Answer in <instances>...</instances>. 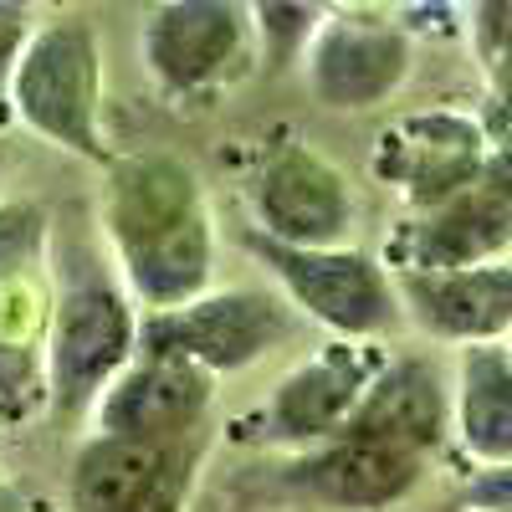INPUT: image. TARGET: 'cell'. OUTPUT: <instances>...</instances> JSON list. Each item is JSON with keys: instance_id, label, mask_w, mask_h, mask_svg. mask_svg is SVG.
<instances>
[{"instance_id": "cell-2", "label": "cell", "mask_w": 512, "mask_h": 512, "mask_svg": "<svg viewBox=\"0 0 512 512\" xmlns=\"http://www.w3.org/2000/svg\"><path fill=\"white\" fill-rule=\"evenodd\" d=\"M16 108L77 154H98V41L88 21L47 26L16 67Z\"/></svg>"}, {"instance_id": "cell-7", "label": "cell", "mask_w": 512, "mask_h": 512, "mask_svg": "<svg viewBox=\"0 0 512 512\" xmlns=\"http://www.w3.org/2000/svg\"><path fill=\"white\" fill-rule=\"evenodd\" d=\"M262 221L277 236V246H303V251H328L349 231V185L333 164H323L313 149H282L256 190Z\"/></svg>"}, {"instance_id": "cell-15", "label": "cell", "mask_w": 512, "mask_h": 512, "mask_svg": "<svg viewBox=\"0 0 512 512\" xmlns=\"http://www.w3.org/2000/svg\"><path fill=\"white\" fill-rule=\"evenodd\" d=\"M164 466H169V446L103 436L98 446L77 456V472H72L77 512H149L164 492Z\"/></svg>"}, {"instance_id": "cell-20", "label": "cell", "mask_w": 512, "mask_h": 512, "mask_svg": "<svg viewBox=\"0 0 512 512\" xmlns=\"http://www.w3.org/2000/svg\"><path fill=\"white\" fill-rule=\"evenodd\" d=\"M21 6H0V72H6L11 52H16V41H21Z\"/></svg>"}, {"instance_id": "cell-19", "label": "cell", "mask_w": 512, "mask_h": 512, "mask_svg": "<svg viewBox=\"0 0 512 512\" xmlns=\"http://www.w3.org/2000/svg\"><path fill=\"white\" fill-rule=\"evenodd\" d=\"M41 246V216L31 205H6L0 210V272L26 267Z\"/></svg>"}, {"instance_id": "cell-9", "label": "cell", "mask_w": 512, "mask_h": 512, "mask_svg": "<svg viewBox=\"0 0 512 512\" xmlns=\"http://www.w3.org/2000/svg\"><path fill=\"white\" fill-rule=\"evenodd\" d=\"M446 431V395L431 364L420 359H400L384 374H374V384L364 390V400L354 405L349 425L338 436H359V441H379V446H400L425 456Z\"/></svg>"}, {"instance_id": "cell-1", "label": "cell", "mask_w": 512, "mask_h": 512, "mask_svg": "<svg viewBox=\"0 0 512 512\" xmlns=\"http://www.w3.org/2000/svg\"><path fill=\"white\" fill-rule=\"evenodd\" d=\"M108 226L134 287L154 308H185L210 277L205 205L180 159H134L113 175Z\"/></svg>"}, {"instance_id": "cell-8", "label": "cell", "mask_w": 512, "mask_h": 512, "mask_svg": "<svg viewBox=\"0 0 512 512\" xmlns=\"http://www.w3.org/2000/svg\"><path fill=\"white\" fill-rule=\"evenodd\" d=\"M128 338L134 323L118 292L82 287L67 297L52 333V390L62 410H82L103 390V379L128 359Z\"/></svg>"}, {"instance_id": "cell-4", "label": "cell", "mask_w": 512, "mask_h": 512, "mask_svg": "<svg viewBox=\"0 0 512 512\" xmlns=\"http://www.w3.org/2000/svg\"><path fill=\"white\" fill-rule=\"evenodd\" d=\"M374 169L415 205H446L487 169V139L461 113H415L379 139Z\"/></svg>"}, {"instance_id": "cell-17", "label": "cell", "mask_w": 512, "mask_h": 512, "mask_svg": "<svg viewBox=\"0 0 512 512\" xmlns=\"http://www.w3.org/2000/svg\"><path fill=\"white\" fill-rule=\"evenodd\" d=\"M461 441L492 466H512V354L497 344L461 359Z\"/></svg>"}, {"instance_id": "cell-13", "label": "cell", "mask_w": 512, "mask_h": 512, "mask_svg": "<svg viewBox=\"0 0 512 512\" xmlns=\"http://www.w3.org/2000/svg\"><path fill=\"white\" fill-rule=\"evenodd\" d=\"M241 47V11L221 0H180L149 21L144 52L169 88H200Z\"/></svg>"}, {"instance_id": "cell-21", "label": "cell", "mask_w": 512, "mask_h": 512, "mask_svg": "<svg viewBox=\"0 0 512 512\" xmlns=\"http://www.w3.org/2000/svg\"><path fill=\"white\" fill-rule=\"evenodd\" d=\"M497 123L512 128V52L502 57V77H497Z\"/></svg>"}, {"instance_id": "cell-6", "label": "cell", "mask_w": 512, "mask_h": 512, "mask_svg": "<svg viewBox=\"0 0 512 512\" xmlns=\"http://www.w3.org/2000/svg\"><path fill=\"white\" fill-rule=\"evenodd\" d=\"M512 241V180L487 159V169L436 205L415 231H410V262L405 272H461V267H487Z\"/></svg>"}, {"instance_id": "cell-14", "label": "cell", "mask_w": 512, "mask_h": 512, "mask_svg": "<svg viewBox=\"0 0 512 512\" xmlns=\"http://www.w3.org/2000/svg\"><path fill=\"white\" fill-rule=\"evenodd\" d=\"M420 477V456L359 436H338L323 456L303 466V482L333 507H390Z\"/></svg>"}, {"instance_id": "cell-3", "label": "cell", "mask_w": 512, "mask_h": 512, "mask_svg": "<svg viewBox=\"0 0 512 512\" xmlns=\"http://www.w3.org/2000/svg\"><path fill=\"white\" fill-rule=\"evenodd\" d=\"M287 333V318L262 292H221L205 303L169 308L144 328V349L154 359H180L195 369H236L267 354Z\"/></svg>"}, {"instance_id": "cell-10", "label": "cell", "mask_w": 512, "mask_h": 512, "mask_svg": "<svg viewBox=\"0 0 512 512\" xmlns=\"http://www.w3.org/2000/svg\"><path fill=\"white\" fill-rule=\"evenodd\" d=\"M205 400H210L205 369L180 364V359H149L139 369H128V379H118V390H108L103 425L108 436L164 446L169 436L190 431L200 420Z\"/></svg>"}, {"instance_id": "cell-16", "label": "cell", "mask_w": 512, "mask_h": 512, "mask_svg": "<svg viewBox=\"0 0 512 512\" xmlns=\"http://www.w3.org/2000/svg\"><path fill=\"white\" fill-rule=\"evenodd\" d=\"M369 390V364L349 349H328L323 359L303 364L277 390V431L282 436H333L344 431L354 405Z\"/></svg>"}, {"instance_id": "cell-18", "label": "cell", "mask_w": 512, "mask_h": 512, "mask_svg": "<svg viewBox=\"0 0 512 512\" xmlns=\"http://www.w3.org/2000/svg\"><path fill=\"white\" fill-rule=\"evenodd\" d=\"M41 400V369L26 349L0 344V415H26Z\"/></svg>"}, {"instance_id": "cell-5", "label": "cell", "mask_w": 512, "mask_h": 512, "mask_svg": "<svg viewBox=\"0 0 512 512\" xmlns=\"http://www.w3.org/2000/svg\"><path fill=\"white\" fill-rule=\"evenodd\" d=\"M256 251L277 267V277L292 287L297 303L338 333H374L395 313L390 282L359 251H303L277 241H256Z\"/></svg>"}, {"instance_id": "cell-22", "label": "cell", "mask_w": 512, "mask_h": 512, "mask_svg": "<svg viewBox=\"0 0 512 512\" xmlns=\"http://www.w3.org/2000/svg\"><path fill=\"white\" fill-rule=\"evenodd\" d=\"M492 164H497V169H502V175L512 180V134H507V144L497 149V159H492Z\"/></svg>"}, {"instance_id": "cell-12", "label": "cell", "mask_w": 512, "mask_h": 512, "mask_svg": "<svg viewBox=\"0 0 512 512\" xmlns=\"http://www.w3.org/2000/svg\"><path fill=\"white\" fill-rule=\"evenodd\" d=\"M405 303L441 338H487L512 328V267L405 272Z\"/></svg>"}, {"instance_id": "cell-23", "label": "cell", "mask_w": 512, "mask_h": 512, "mask_svg": "<svg viewBox=\"0 0 512 512\" xmlns=\"http://www.w3.org/2000/svg\"><path fill=\"white\" fill-rule=\"evenodd\" d=\"M0 512H26V507H21V497H16L6 482H0Z\"/></svg>"}, {"instance_id": "cell-11", "label": "cell", "mask_w": 512, "mask_h": 512, "mask_svg": "<svg viewBox=\"0 0 512 512\" xmlns=\"http://www.w3.org/2000/svg\"><path fill=\"white\" fill-rule=\"evenodd\" d=\"M405 36L374 21H333L313 47V88L333 108H369L405 77Z\"/></svg>"}]
</instances>
